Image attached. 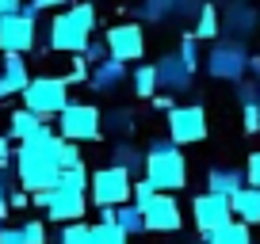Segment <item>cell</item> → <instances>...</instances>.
I'll return each mask as SVG.
<instances>
[{
  "label": "cell",
  "instance_id": "1",
  "mask_svg": "<svg viewBox=\"0 0 260 244\" xmlns=\"http://www.w3.org/2000/svg\"><path fill=\"white\" fill-rule=\"evenodd\" d=\"M57 134L46 130L39 134V138L31 141H19L16 149V179L19 187L27 191V195H35V191H46L57 183V176H61V164H57Z\"/></svg>",
  "mask_w": 260,
  "mask_h": 244
},
{
  "label": "cell",
  "instance_id": "2",
  "mask_svg": "<svg viewBox=\"0 0 260 244\" xmlns=\"http://www.w3.org/2000/svg\"><path fill=\"white\" fill-rule=\"evenodd\" d=\"M92 31H96V8L88 0H81V4L57 12L50 19V50H57V54H84V46L96 38Z\"/></svg>",
  "mask_w": 260,
  "mask_h": 244
},
{
  "label": "cell",
  "instance_id": "3",
  "mask_svg": "<svg viewBox=\"0 0 260 244\" xmlns=\"http://www.w3.org/2000/svg\"><path fill=\"white\" fill-rule=\"evenodd\" d=\"M146 179L157 191H165V195H172V191H180L187 183V160L169 138L149 141V149H146Z\"/></svg>",
  "mask_w": 260,
  "mask_h": 244
},
{
  "label": "cell",
  "instance_id": "4",
  "mask_svg": "<svg viewBox=\"0 0 260 244\" xmlns=\"http://www.w3.org/2000/svg\"><path fill=\"white\" fill-rule=\"evenodd\" d=\"M69 103H73V99H69L65 76H35V80L27 84V92H23V107L35 111L39 118H54V114H61Z\"/></svg>",
  "mask_w": 260,
  "mask_h": 244
},
{
  "label": "cell",
  "instance_id": "5",
  "mask_svg": "<svg viewBox=\"0 0 260 244\" xmlns=\"http://www.w3.org/2000/svg\"><path fill=\"white\" fill-rule=\"evenodd\" d=\"M130 187H134V176L122 168H115V164H107V168H96L88 179V195L92 202L100 206V210H115V206H126L130 202Z\"/></svg>",
  "mask_w": 260,
  "mask_h": 244
},
{
  "label": "cell",
  "instance_id": "6",
  "mask_svg": "<svg viewBox=\"0 0 260 244\" xmlns=\"http://www.w3.org/2000/svg\"><path fill=\"white\" fill-rule=\"evenodd\" d=\"M104 134V114L92 103H69L57 114V138L65 141H100Z\"/></svg>",
  "mask_w": 260,
  "mask_h": 244
},
{
  "label": "cell",
  "instance_id": "7",
  "mask_svg": "<svg viewBox=\"0 0 260 244\" xmlns=\"http://www.w3.org/2000/svg\"><path fill=\"white\" fill-rule=\"evenodd\" d=\"M31 202L39 210H46L50 221H84V210H88V195H77V191H61V187H46V191H35Z\"/></svg>",
  "mask_w": 260,
  "mask_h": 244
},
{
  "label": "cell",
  "instance_id": "8",
  "mask_svg": "<svg viewBox=\"0 0 260 244\" xmlns=\"http://www.w3.org/2000/svg\"><path fill=\"white\" fill-rule=\"evenodd\" d=\"M207 73L214 80H245L249 73V50L241 46L237 38H226V42H214L211 54H207Z\"/></svg>",
  "mask_w": 260,
  "mask_h": 244
},
{
  "label": "cell",
  "instance_id": "9",
  "mask_svg": "<svg viewBox=\"0 0 260 244\" xmlns=\"http://www.w3.org/2000/svg\"><path fill=\"white\" fill-rule=\"evenodd\" d=\"M191 221L203 236H211L214 229L230 225L234 221V206H230L226 195H214V191H203V195L191 198Z\"/></svg>",
  "mask_w": 260,
  "mask_h": 244
},
{
  "label": "cell",
  "instance_id": "10",
  "mask_svg": "<svg viewBox=\"0 0 260 244\" xmlns=\"http://www.w3.org/2000/svg\"><path fill=\"white\" fill-rule=\"evenodd\" d=\"M207 138V111L199 103H187L169 111V141L172 145H195V141Z\"/></svg>",
  "mask_w": 260,
  "mask_h": 244
},
{
  "label": "cell",
  "instance_id": "11",
  "mask_svg": "<svg viewBox=\"0 0 260 244\" xmlns=\"http://www.w3.org/2000/svg\"><path fill=\"white\" fill-rule=\"evenodd\" d=\"M107 42V57H115V61H142V54H146V31H142L138 23H115L111 31L104 34Z\"/></svg>",
  "mask_w": 260,
  "mask_h": 244
},
{
  "label": "cell",
  "instance_id": "12",
  "mask_svg": "<svg viewBox=\"0 0 260 244\" xmlns=\"http://www.w3.org/2000/svg\"><path fill=\"white\" fill-rule=\"evenodd\" d=\"M146 214V233H176L184 225V214H180V202L165 191H157V198L149 206H142Z\"/></svg>",
  "mask_w": 260,
  "mask_h": 244
},
{
  "label": "cell",
  "instance_id": "13",
  "mask_svg": "<svg viewBox=\"0 0 260 244\" xmlns=\"http://www.w3.org/2000/svg\"><path fill=\"white\" fill-rule=\"evenodd\" d=\"M0 50L4 54H19V57L27 50H35V19H27V16L0 19Z\"/></svg>",
  "mask_w": 260,
  "mask_h": 244
},
{
  "label": "cell",
  "instance_id": "14",
  "mask_svg": "<svg viewBox=\"0 0 260 244\" xmlns=\"http://www.w3.org/2000/svg\"><path fill=\"white\" fill-rule=\"evenodd\" d=\"M153 69H157V92H187L191 88V69L180 61V54H161L153 61Z\"/></svg>",
  "mask_w": 260,
  "mask_h": 244
},
{
  "label": "cell",
  "instance_id": "15",
  "mask_svg": "<svg viewBox=\"0 0 260 244\" xmlns=\"http://www.w3.org/2000/svg\"><path fill=\"white\" fill-rule=\"evenodd\" d=\"M27 84H31V76H27V61L19 54H4V61H0V99L23 96Z\"/></svg>",
  "mask_w": 260,
  "mask_h": 244
},
{
  "label": "cell",
  "instance_id": "16",
  "mask_svg": "<svg viewBox=\"0 0 260 244\" xmlns=\"http://www.w3.org/2000/svg\"><path fill=\"white\" fill-rule=\"evenodd\" d=\"M126 76H130V69L122 65V61H115V57H107V61L92 65L88 84H92L96 92H115V88H122V84H126Z\"/></svg>",
  "mask_w": 260,
  "mask_h": 244
},
{
  "label": "cell",
  "instance_id": "17",
  "mask_svg": "<svg viewBox=\"0 0 260 244\" xmlns=\"http://www.w3.org/2000/svg\"><path fill=\"white\" fill-rule=\"evenodd\" d=\"M46 130H50L46 118H39V114L27 111V107H19L8 118V138L12 141H31V138H39V134H46Z\"/></svg>",
  "mask_w": 260,
  "mask_h": 244
},
{
  "label": "cell",
  "instance_id": "18",
  "mask_svg": "<svg viewBox=\"0 0 260 244\" xmlns=\"http://www.w3.org/2000/svg\"><path fill=\"white\" fill-rule=\"evenodd\" d=\"M241 187H245V168H211L207 172V191H214V195L234 198Z\"/></svg>",
  "mask_w": 260,
  "mask_h": 244
},
{
  "label": "cell",
  "instance_id": "19",
  "mask_svg": "<svg viewBox=\"0 0 260 244\" xmlns=\"http://www.w3.org/2000/svg\"><path fill=\"white\" fill-rule=\"evenodd\" d=\"M230 206H234L237 221H245V225H260V187H249V183H245V187L230 198Z\"/></svg>",
  "mask_w": 260,
  "mask_h": 244
},
{
  "label": "cell",
  "instance_id": "20",
  "mask_svg": "<svg viewBox=\"0 0 260 244\" xmlns=\"http://www.w3.org/2000/svg\"><path fill=\"white\" fill-rule=\"evenodd\" d=\"M111 164H115V168H122V172H130L134 179L146 176V153L134 149L130 141H119V145L111 149Z\"/></svg>",
  "mask_w": 260,
  "mask_h": 244
},
{
  "label": "cell",
  "instance_id": "21",
  "mask_svg": "<svg viewBox=\"0 0 260 244\" xmlns=\"http://www.w3.org/2000/svg\"><path fill=\"white\" fill-rule=\"evenodd\" d=\"M256 8H249V4H241V0H237V4H230L226 8V16H222V23H226V31L230 34H249L252 27H256Z\"/></svg>",
  "mask_w": 260,
  "mask_h": 244
},
{
  "label": "cell",
  "instance_id": "22",
  "mask_svg": "<svg viewBox=\"0 0 260 244\" xmlns=\"http://www.w3.org/2000/svg\"><path fill=\"white\" fill-rule=\"evenodd\" d=\"M115 225L122 229L126 236H138V233H146V214H142V206H134V202H126V206H115Z\"/></svg>",
  "mask_w": 260,
  "mask_h": 244
},
{
  "label": "cell",
  "instance_id": "23",
  "mask_svg": "<svg viewBox=\"0 0 260 244\" xmlns=\"http://www.w3.org/2000/svg\"><path fill=\"white\" fill-rule=\"evenodd\" d=\"M134 126H138V118H134V111H126V107H115V111L104 114V134H119L122 141L134 134Z\"/></svg>",
  "mask_w": 260,
  "mask_h": 244
},
{
  "label": "cell",
  "instance_id": "24",
  "mask_svg": "<svg viewBox=\"0 0 260 244\" xmlns=\"http://www.w3.org/2000/svg\"><path fill=\"white\" fill-rule=\"evenodd\" d=\"M207 244H252V233H249V225L245 221H230V225H222V229H214L211 236H203Z\"/></svg>",
  "mask_w": 260,
  "mask_h": 244
},
{
  "label": "cell",
  "instance_id": "25",
  "mask_svg": "<svg viewBox=\"0 0 260 244\" xmlns=\"http://www.w3.org/2000/svg\"><path fill=\"white\" fill-rule=\"evenodd\" d=\"M218 31H222V19H218V8H214V4H203V8H199V16H195V38L199 42H207V38H218Z\"/></svg>",
  "mask_w": 260,
  "mask_h": 244
},
{
  "label": "cell",
  "instance_id": "26",
  "mask_svg": "<svg viewBox=\"0 0 260 244\" xmlns=\"http://www.w3.org/2000/svg\"><path fill=\"white\" fill-rule=\"evenodd\" d=\"M130 84H134V96L138 99H153L157 96V69H153V61L134 69V73H130Z\"/></svg>",
  "mask_w": 260,
  "mask_h": 244
},
{
  "label": "cell",
  "instance_id": "27",
  "mask_svg": "<svg viewBox=\"0 0 260 244\" xmlns=\"http://www.w3.org/2000/svg\"><path fill=\"white\" fill-rule=\"evenodd\" d=\"M134 16L149 19V23H165V19L176 16V0H142Z\"/></svg>",
  "mask_w": 260,
  "mask_h": 244
},
{
  "label": "cell",
  "instance_id": "28",
  "mask_svg": "<svg viewBox=\"0 0 260 244\" xmlns=\"http://www.w3.org/2000/svg\"><path fill=\"white\" fill-rule=\"evenodd\" d=\"M88 179H92V172L84 168H61V176H57V183L54 187H61V191H77V195H88Z\"/></svg>",
  "mask_w": 260,
  "mask_h": 244
},
{
  "label": "cell",
  "instance_id": "29",
  "mask_svg": "<svg viewBox=\"0 0 260 244\" xmlns=\"http://www.w3.org/2000/svg\"><path fill=\"white\" fill-rule=\"evenodd\" d=\"M92 244H130V236L115 221H96L92 225Z\"/></svg>",
  "mask_w": 260,
  "mask_h": 244
},
{
  "label": "cell",
  "instance_id": "30",
  "mask_svg": "<svg viewBox=\"0 0 260 244\" xmlns=\"http://www.w3.org/2000/svg\"><path fill=\"white\" fill-rule=\"evenodd\" d=\"M57 244H92V225L88 221H69V225H61Z\"/></svg>",
  "mask_w": 260,
  "mask_h": 244
},
{
  "label": "cell",
  "instance_id": "31",
  "mask_svg": "<svg viewBox=\"0 0 260 244\" xmlns=\"http://www.w3.org/2000/svg\"><path fill=\"white\" fill-rule=\"evenodd\" d=\"M176 54H180V61H184L191 73L199 69V61H203V57H199V38H195V34H184V38H180V50H176Z\"/></svg>",
  "mask_w": 260,
  "mask_h": 244
},
{
  "label": "cell",
  "instance_id": "32",
  "mask_svg": "<svg viewBox=\"0 0 260 244\" xmlns=\"http://www.w3.org/2000/svg\"><path fill=\"white\" fill-rule=\"evenodd\" d=\"M57 164H61V168H81V164H84L77 141H65V138L57 141Z\"/></svg>",
  "mask_w": 260,
  "mask_h": 244
},
{
  "label": "cell",
  "instance_id": "33",
  "mask_svg": "<svg viewBox=\"0 0 260 244\" xmlns=\"http://www.w3.org/2000/svg\"><path fill=\"white\" fill-rule=\"evenodd\" d=\"M153 198H157V187L149 183L146 176H138V179H134V187H130V202H134V206H149Z\"/></svg>",
  "mask_w": 260,
  "mask_h": 244
},
{
  "label": "cell",
  "instance_id": "34",
  "mask_svg": "<svg viewBox=\"0 0 260 244\" xmlns=\"http://www.w3.org/2000/svg\"><path fill=\"white\" fill-rule=\"evenodd\" d=\"M84 61H88V65H100V61H107V42L104 38H92L88 46H84Z\"/></svg>",
  "mask_w": 260,
  "mask_h": 244
},
{
  "label": "cell",
  "instance_id": "35",
  "mask_svg": "<svg viewBox=\"0 0 260 244\" xmlns=\"http://www.w3.org/2000/svg\"><path fill=\"white\" fill-rule=\"evenodd\" d=\"M23 236H27V244H46V225H42L39 218H31V221H23Z\"/></svg>",
  "mask_w": 260,
  "mask_h": 244
},
{
  "label": "cell",
  "instance_id": "36",
  "mask_svg": "<svg viewBox=\"0 0 260 244\" xmlns=\"http://www.w3.org/2000/svg\"><path fill=\"white\" fill-rule=\"evenodd\" d=\"M237 99H241V107L260 103V88H256L252 80H237Z\"/></svg>",
  "mask_w": 260,
  "mask_h": 244
},
{
  "label": "cell",
  "instance_id": "37",
  "mask_svg": "<svg viewBox=\"0 0 260 244\" xmlns=\"http://www.w3.org/2000/svg\"><path fill=\"white\" fill-rule=\"evenodd\" d=\"M245 183H249V187H260V153H252L249 164H245Z\"/></svg>",
  "mask_w": 260,
  "mask_h": 244
},
{
  "label": "cell",
  "instance_id": "38",
  "mask_svg": "<svg viewBox=\"0 0 260 244\" xmlns=\"http://www.w3.org/2000/svg\"><path fill=\"white\" fill-rule=\"evenodd\" d=\"M245 134H260V103L245 107Z\"/></svg>",
  "mask_w": 260,
  "mask_h": 244
},
{
  "label": "cell",
  "instance_id": "39",
  "mask_svg": "<svg viewBox=\"0 0 260 244\" xmlns=\"http://www.w3.org/2000/svg\"><path fill=\"white\" fill-rule=\"evenodd\" d=\"M203 4H207V0H176V16L180 19H191V16H199Z\"/></svg>",
  "mask_w": 260,
  "mask_h": 244
},
{
  "label": "cell",
  "instance_id": "40",
  "mask_svg": "<svg viewBox=\"0 0 260 244\" xmlns=\"http://www.w3.org/2000/svg\"><path fill=\"white\" fill-rule=\"evenodd\" d=\"M0 244H27V236H23V229H0Z\"/></svg>",
  "mask_w": 260,
  "mask_h": 244
},
{
  "label": "cell",
  "instance_id": "41",
  "mask_svg": "<svg viewBox=\"0 0 260 244\" xmlns=\"http://www.w3.org/2000/svg\"><path fill=\"white\" fill-rule=\"evenodd\" d=\"M19 12H23V0H0V19L19 16Z\"/></svg>",
  "mask_w": 260,
  "mask_h": 244
},
{
  "label": "cell",
  "instance_id": "42",
  "mask_svg": "<svg viewBox=\"0 0 260 244\" xmlns=\"http://www.w3.org/2000/svg\"><path fill=\"white\" fill-rule=\"evenodd\" d=\"M149 103H153V111H165V114H169V111H176V103H172V96H169V92H161V96H153V99H149Z\"/></svg>",
  "mask_w": 260,
  "mask_h": 244
},
{
  "label": "cell",
  "instance_id": "43",
  "mask_svg": "<svg viewBox=\"0 0 260 244\" xmlns=\"http://www.w3.org/2000/svg\"><path fill=\"white\" fill-rule=\"evenodd\" d=\"M12 156H16V149H12V138H8V134H0V160L12 164Z\"/></svg>",
  "mask_w": 260,
  "mask_h": 244
},
{
  "label": "cell",
  "instance_id": "44",
  "mask_svg": "<svg viewBox=\"0 0 260 244\" xmlns=\"http://www.w3.org/2000/svg\"><path fill=\"white\" fill-rule=\"evenodd\" d=\"M12 176H16V168H12V164H4V160H0V187H4V191H8Z\"/></svg>",
  "mask_w": 260,
  "mask_h": 244
},
{
  "label": "cell",
  "instance_id": "45",
  "mask_svg": "<svg viewBox=\"0 0 260 244\" xmlns=\"http://www.w3.org/2000/svg\"><path fill=\"white\" fill-rule=\"evenodd\" d=\"M27 202V191H8V206H23Z\"/></svg>",
  "mask_w": 260,
  "mask_h": 244
},
{
  "label": "cell",
  "instance_id": "46",
  "mask_svg": "<svg viewBox=\"0 0 260 244\" xmlns=\"http://www.w3.org/2000/svg\"><path fill=\"white\" fill-rule=\"evenodd\" d=\"M35 4H39V8L46 12V8H65V4H69V0H35Z\"/></svg>",
  "mask_w": 260,
  "mask_h": 244
},
{
  "label": "cell",
  "instance_id": "47",
  "mask_svg": "<svg viewBox=\"0 0 260 244\" xmlns=\"http://www.w3.org/2000/svg\"><path fill=\"white\" fill-rule=\"evenodd\" d=\"M4 218H8V191L0 187V221H4Z\"/></svg>",
  "mask_w": 260,
  "mask_h": 244
},
{
  "label": "cell",
  "instance_id": "48",
  "mask_svg": "<svg viewBox=\"0 0 260 244\" xmlns=\"http://www.w3.org/2000/svg\"><path fill=\"white\" fill-rule=\"evenodd\" d=\"M249 69H252V73H260V57H252V54H249Z\"/></svg>",
  "mask_w": 260,
  "mask_h": 244
},
{
  "label": "cell",
  "instance_id": "49",
  "mask_svg": "<svg viewBox=\"0 0 260 244\" xmlns=\"http://www.w3.org/2000/svg\"><path fill=\"white\" fill-rule=\"evenodd\" d=\"M191 244H207V240H203V236H199V240H191Z\"/></svg>",
  "mask_w": 260,
  "mask_h": 244
},
{
  "label": "cell",
  "instance_id": "50",
  "mask_svg": "<svg viewBox=\"0 0 260 244\" xmlns=\"http://www.w3.org/2000/svg\"><path fill=\"white\" fill-rule=\"evenodd\" d=\"M256 88H260V73H256Z\"/></svg>",
  "mask_w": 260,
  "mask_h": 244
},
{
  "label": "cell",
  "instance_id": "51",
  "mask_svg": "<svg viewBox=\"0 0 260 244\" xmlns=\"http://www.w3.org/2000/svg\"><path fill=\"white\" fill-rule=\"evenodd\" d=\"M0 229H4V221H0Z\"/></svg>",
  "mask_w": 260,
  "mask_h": 244
}]
</instances>
